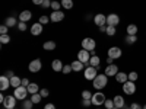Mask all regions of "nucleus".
Instances as JSON below:
<instances>
[{"label": "nucleus", "mask_w": 146, "mask_h": 109, "mask_svg": "<svg viewBox=\"0 0 146 109\" xmlns=\"http://www.w3.org/2000/svg\"><path fill=\"white\" fill-rule=\"evenodd\" d=\"M121 54H123V51H121V48H118V47H111V48L108 50V57H111L113 60L120 58Z\"/></svg>", "instance_id": "11"}, {"label": "nucleus", "mask_w": 146, "mask_h": 109, "mask_svg": "<svg viewBox=\"0 0 146 109\" xmlns=\"http://www.w3.org/2000/svg\"><path fill=\"white\" fill-rule=\"evenodd\" d=\"M0 42H2V44H9V42H10V36H9L7 33L0 35Z\"/></svg>", "instance_id": "32"}, {"label": "nucleus", "mask_w": 146, "mask_h": 109, "mask_svg": "<svg viewBox=\"0 0 146 109\" xmlns=\"http://www.w3.org/2000/svg\"><path fill=\"white\" fill-rule=\"evenodd\" d=\"M62 7L63 9H67V10H70L72 7H73V0H62Z\"/></svg>", "instance_id": "29"}, {"label": "nucleus", "mask_w": 146, "mask_h": 109, "mask_svg": "<svg viewBox=\"0 0 146 109\" xmlns=\"http://www.w3.org/2000/svg\"><path fill=\"white\" fill-rule=\"evenodd\" d=\"M94 23L96 26H104V25H107V16L105 15H102V13H98V15H95V18H94Z\"/></svg>", "instance_id": "14"}, {"label": "nucleus", "mask_w": 146, "mask_h": 109, "mask_svg": "<svg viewBox=\"0 0 146 109\" xmlns=\"http://www.w3.org/2000/svg\"><path fill=\"white\" fill-rule=\"evenodd\" d=\"M100 32H107V25H104V26H100Z\"/></svg>", "instance_id": "50"}, {"label": "nucleus", "mask_w": 146, "mask_h": 109, "mask_svg": "<svg viewBox=\"0 0 146 109\" xmlns=\"http://www.w3.org/2000/svg\"><path fill=\"white\" fill-rule=\"evenodd\" d=\"M78 60L79 61H82L83 64H89V60H91V53L89 51H86V50H82L78 53Z\"/></svg>", "instance_id": "7"}, {"label": "nucleus", "mask_w": 146, "mask_h": 109, "mask_svg": "<svg viewBox=\"0 0 146 109\" xmlns=\"http://www.w3.org/2000/svg\"><path fill=\"white\" fill-rule=\"evenodd\" d=\"M115 32H117V31H115V26H107V32H105V33H107L108 36H114Z\"/></svg>", "instance_id": "33"}, {"label": "nucleus", "mask_w": 146, "mask_h": 109, "mask_svg": "<svg viewBox=\"0 0 146 109\" xmlns=\"http://www.w3.org/2000/svg\"><path fill=\"white\" fill-rule=\"evenodd\" d=\"M0 33H2V35L7 33V26H6V25H2V26H0Z\"/></svg>", "instance_id": "44"}, {"label": "nucleus", "mask_w": 146, "mask_h": 109, "mask_svg": "<svg viewBox=\"0 0 146 109\" xmlns=\"http://www.w3.org/2000/svg\"><path fill=\"white\" fill-rule=\"evenodd\" d=\"M51 2H54V0H51Z\"/></svg>", "instance_id": "56"}, {"label": "nucleus", "mask_w": 146, "mask_h": 109, "mask_svg": "<svg viewBox=\"0 0 146 109\" xmlns=\"http://www.w3.org/2000/svg\"><path fill=\"white\" fill-rule=\"evenodd\" d=\"M31 18H32V13L29 10H23V12H21V15H19V22H28V20H31Z\"/></svg>", "instance_id": "18"}, {"label": "nucleus", "mask_w": 146, "mask_h": 109, "mask_svg": "<svg viewBox=\"0 0 146 109\" xmlns=\"http://www.w3.org/2000/svg\"><path fill=\"white\" fill-rule=\"evenodd\" d=\"M29 84H31V83H29V80H28V79H22V86H25V87H28Z\"/></svg>", "instance_id": "46"}, {"label": "nucleus", "mask_w": 146, "mask_h": 109, "mask_svg": "<svg viewBox=\"0 0 146 109\" xmlns=\"http://www.w3.org/2000/svg\"><path fill=\"white\" fill-rule=\"evenodd\" d=\"M3 106L7 108V109H15V108H16V98H15V95L6 96V99H5V102H3Z\"/></svg>", "instance_id": "8"}, {"label": "nucleus", "mask_w": 146, "mask_h": 109, "mask_svg": "<svg viewBox=\"0 0 146 109\" xmlns=\"http://www.w3.org/2000/svg\"><path fill=\"white\" fill-rule=\"evenodd\" d=\"M100 63H101V60H100L98 55H92L91 60H89V66H92V67H98Z\"/></svg>", "instance_id": "26"}, {"label": "nucleus", "mask_w": 146, "mask_h": 109, "mask_svg": "<svg viewBox=\"0 0 146 109\" xmlns=\"http://www.w3.org/2000/svg\"><path fill=\"white\" fill-rule=\"evenodd\" d=\"M60 7H62V3H58L57 0L51 2V9H53V10H60Z\"/></svg>", "instance_id": "36"}, {"label": "nucleus", "mask_w": 146, "mask_h": 109, "mask_svg": "<svg viewBox=\"0 0 146 109\" xmlns=\"http://www.w3.org/2000/svg\"><path fill=\"white\" fill-rule=\"evenodd\" d=\"M92 84L96 90H102L107 84H108V76L107 74H98L94 80H92Z\"/></svg>", "instance_id": "1"}, {"label": "nucleus", "mask_w": 146, "mask_h": 109, "mask_svg": "<svg viewBox=\"0 0 146 109\" xmlns=\"http://www.w3.org/2000/svg\"><path fill=\"white\" fill-rule=\"evenodd\" d=\"M104 106H105L107 109H113V108H115V106H114V100H113V99H107V100H105V103H104Z\"/></svg>", "instance_id": "35"}, {"label": "nucleus", "mask_w": 146, "mask_h": 109, "mask_svg": "<svg viewBox=\"0 0 146 109\" xmlns=\"http://www.w3.org/2000/svg\"><path fill=\"white\" fill-rule=\"evenodd\" d=\"M28 92H29L31 95H34V93H40V87H38V84H36V83H31L29 86H28Z\"/></svg>", "instance_id": "27"}, {"label": "nucleus", "mask_w": 146, "mask_h": 109, "mask_svg": "<svg viewBox=\"0 0 146 109\" xmlns=\"http://www.w3.org/2000/svg\"><path fill=\"white\" fill-rule=\"evenodd\" d=\"M92 105H95V106H101V105H104L105 103V100H107V98H105V95L102 93V92H96V93H94L92 95Z\"/></svg>", "instance_id": "2"}, {"label": "nucleus", "mask_w": 146, "mask_h": 109, "mask_svg": "<svg viewBox=\"0 0 146 109\" xmlns=\"http://www.w3.org/2000/svg\"><path fill=\"white\" fill-rule=\"evenodd\" d=\"M137 79H139V74H137L136 71L129 73V80H130V81H137Z\"/></svg>", "instance_id": "31"}, {"label": "nucleus", "mask_w": 146, "mask_h": 109, "mask_svg": "<svg viewBox=\"0 0 146 109\" xmlns=\"http://www.w3.org/2000/svg\"><path fill=\"white\" fill-rule=\"evenodd\" d=\"M126 44L127 45H133V44H136L137 42V35H126Z\"/></svg>", "instance_id": "25"}, {"label": "nucleus", "mask_w": 146, "mask_h": 109, "mask_svg": "<svg viewBox=\"0 0 146 109\" xmlns=\"http://www.w3.org/2000/svg\"><path fill=\"white\" fill-rule=\"evenodd\" d=\"M40 95L42 96V98H47V96L50 95V92H48V89H41L40 90Z\"/></svg>", "instance_id": "41"}, {"label": "nucleus", "mask_w": 146, "mask_h": 109, "mask_svg": "<svg viewBox=\"0 0 146 109\" xmlns=\"http://www.w3.org/2000/svg\"><path fill=\"white\" fill-rule=\"evenodd\" d=\"M123 109H131V108H123Z\"/></svg>", "instance_id": "52"}, {"label": "nucleus", "mask_w": 146, "mask_h": 109, "mask_svg": "<svg viewBox=\"0 0 146 109\" xmlns=\"http://www.w3.org/2000/svg\"><path fill=\"white\" fill-rule=\"evenodd\" d=\"M83 67H85V64H83L82 61H79V60H76V61H73V63H72V68H73V71H82Z\"/></svg>", "instance_id": "23"}, {"label": "nucleus", "mask_w": 146, "mask_h": 109, "mask_svg": "<svg viewBox=\"0 0 146 109\" xmlns=\"http://www.w3.org/2000/svg\"><path fill=\"white\" fill-rule=\"evenodd\" d=\"M3 109H7V108H3Z\"/></svg>", "instance_id": "55"}, {"label": "nucleus", "mask_w": 146, "mask_h": 109, "mask_svg": "<svg viewBox=\"0 0 146 109\" xmlns=\"http://www.w3.org/2000/svg\"><path fill=\"white\" fill-rule=\"evenodd\" d=\"M143 109H146V105H145V106H143Z\"/></svg>", "instance_id": "53"}, {"label": "nucleus", "mask_w": 146, "mask_h": 109, "mask_svg": "<svg viewBox=\"0 0 146 109\" xmlns=\"http://www.w3.org/2000/svg\"><path fill=\"white\" fill-rule=\"evenodd\" d=\"M5 25H6L7 28H12V26L18 25V22H16V19H15L13 16H9V18L6 19V22H5Z\"/></svg>", "instance_id": "28"}, {"label": "nucleus", "mask_w": 146, "mask_h": 109, "mask_svg": "<svg viewBox=\"0 0 146 109\" xmlns=\"http://www.w3.org/2000/svg\"><path fill=\"white\" fill-rule=\"evenodd\" d=\"M15 109H16V108H15Z\"/></svg>", "instance_id": "57"}, {"label": "nucleus", "mask_w": 146, "mask_h": 109, "mask_svg": "<svg viewBox=\"0 0 146 109\" xmlns=\"http://www.w3.org/2000/svg\"><path fill=\"white\" fill-rule=\"evenodd\" d=\"M64 19V13H63V12L62 10H53V13L50 15V20L51 22H62Z\"/></svg>", "instance_id": "12"}, {"label": "nucleus", "mask_w": 146, "mask_h": 109, "mask_svg": "<svg viewBox=\"0 0 146 109\" xmlns=\"http://www.w3.org/2000/svg\"><path fill=\"white\" fill-rule=\"evenodd\" d=\"M120 23V16L115 13H111L107 16V26H117Z\"/></svg>", "instance_id": "9"}, {"label": "nucleus", "mask_w": 146, "mask_h": 109, "mask_svg": "<svg viewBox=\"0 0 146 109\" xmlns=\"http://www.w3.org/2000/svg\"><path fill=\"white\" fill-rule=\"evenodd\" d=\"M9 86H10V79L6 77V76H2V77H0V92L7 90Z\"/></svg>", "instance_id": "16"}, {"label": "nucleus", "mask_w": 146, "mask_h": 109, "mask_svg": "<svg viewBox=\"0 0 146 109\" xmlns=\"http://www.w3.org/2000/svg\"><path fill=\"white\" fill-rule=\"evenodd\" d=\"M42 32V25L38 22V23H32V26H31V33L35 35V36H38L40 33Z\"/></svg>", "instance_id": "17"}, {"label": "nucleus", "mask_w": 146, "mask_h": 109, "mask_svg": "<svg viewBox=\"0 0 146 109\" xmlns=\"http://www.w3.org/2000/svg\"><path fill=\"white\" fill-rule=\"evenodd\" d=\"M107 64H113V58L111 57H107Z\"/></svg>", "instance_id": "51"}, {"label": "nucleus", "mask_w": 146, "mask_h": 109, "mask_svg": "<svg viewBox=\"0 0 146 109\" xmlns=\"http://www.w3.org/2000/svg\"><path fill=\"white\" fill-rule=\"evenodd\" d=\"M114 106L115 108H118V109H123V108H126V100H124V98L121 95H117V96H114Z\"/></svg>", "instance_id": "15"}, {"label": "nucleus", "mask_w": 146, "mask_h": 109, "mask_svg": "<svg viewBox=\"0 0 146 109\" xmlns=\"http://www.w3.org/2000/svg\"><path fill=\"white\" fill-rule=\"evenodd\" d=\"M28 87H25V86H19V87H16L15 90H13V95H15V98L18 99V100H23L28 96Z\"/></svg>", "instance_id": "4"}, {"label": "nucleus", "mask_w": 146, "mask_h": 109, "mask_svg": "<svg viewBox=\"0 0 146 109\" xmlns=\"http://www.w3.org/2000/svg\"><path fill=\"white\" fill-rule=\"evenodd\" d=\"M48 22H50V16H41L40 18V23H41V25H47Z\"/></svg>", "instance_id": "37"}, {"label": "nucleus", "mask_w": 146, "mask_h": 109, "mask_svg": "<svg viewBox=\"0 0 146 109\" xmlns=\"http://www.w3.org/2000/svg\"><path fill=\"white\" fill-rule=\"evenodd\" d=\"M70 71H73V68H72V64H70V66H64V67H63V70H62V73H63V74H69Z\"/></svg>", "instance_id": "40"}, {"label": "nucleus", "mask_w": 146, "mask_h": 109, "mask_svg": "<svg viewBox=\"0 0 146 109\" xmlns=\"http://www.w3.org/2000/svg\"><path fill=\"white\" fill-rule=\"evenodd\" d=\"M92 95L94 93H91V90H83L82 92V99H92Z\"/></svg>", "instance_id": "34"}, {"label": "nucleus", "mask_w": 146, "mask_h": 109, "mask_svg": "<svg viewBox=\"0 0 146 109\" xmlns=\"http://www.w3.org/2000/svg\"><path fill=\"white\" fill-rule=\"evenodd\" d=\"M137 25H135V23H130V25L127 26V29H126V32H127V35H137Z\"/></svg>", "instance_id": "24"}, {"label": "nucleus", "mask_w": 146, "mask_h": 109, "mask_svg": "<svg viewBox=\"0 0 146 109\" xmlns=\"http://www.w3.org/2000/svg\"><path fill=\"white\" fill-rule=\"evenodd\" d=\"M115 80L118 81V83H126L127 80H129V74H126V73H123V71H118L117 74H115Z\"/></svg>", "instance_id": "19"}, {"label": "nucleus", "mask_w": 146, "mask_h": 109, "mask_svg": "<svg viewBox=\"0 0 146 109\" xmlns=\"http://www.w3.org/2000/svg\"><path fill=\"white\" fill-rule=\"evenodd\" d=\"M130 108H131V109H143V106H140L137 102H133V103L130 105Z\"/></svg>", "instance_id": "42"}, {"label": "nucleus", "mask_w": 146, "mask_h": 109, "mask_svg": "<svg viewBox=\"0 0 146 109\" xmlns=\"http://www.w3.org/2000/svg\"><path fill=\"white\" fill-rule=\"evenodd\" d=\"M32 100L29 99V100H25V102H23V109H32Z\"/></svg>", "instance_id": "39"}, {"label": "nucleus", "mask_w": 146, "mask_h": 109, "mask_svg": "<svg viewBox=\"0 0 146 109\" xmlns=\"http://www.w3.org/2000/svg\"><path fill=\"white\" fill-rule=\"evenodd\" d=\"M41 6L42 7H51V0H44Z\"/></svg>", "instance_id": "43"}, {"label": "nucleus", "mask_w": 146, "mask_h": 109, "mask_svg": "<svg viewBox=\"0 0 146 109\" xmlns=\"http://www.w3.org/2000/svg\"><path fill=\"white\" fill-rule=\"evenodd\" d=\"M113 109H118V108H113Z\"/></svg>", "instance_id": "54"}, {"label": "nucleus", "mask_w": 146, "mask_h": 109, "mask_svg": "<svg viewBox=\"0 0 146 109\" xmlns=\"http://www.w3.org/2000/svg\"><path fill=\"white\" fill-rule=\"evenodd\" d=\"M63 63L62 61H60V60H54V61L51 63V68L54 70V71H62L63 70Z\"/></svg>", "instance_id": "21"}, {"label": "nucleus", "mask_w": 146, "mask_h": 109, "mask_svg": "<svg viewBox=\"0 0 146 109\" xmlns=\"http://www.w3.org/2000/svg\"><path fill=\"white\" fill-rule=\"evenodd\" d=\"M42 2H44V0H32V3H34L35 6H41Z\"/></svg>", "instance_id": "48"}, {"label": "nucleus", "mask_w": 146, "mask_h": 109, "mask_svg": "<svg viewBox=\"0 0 146 109\" xmlns=\"http://www.w3.org/2000/svg\"><path fill=\"white\" fill-rule=\"evenodd\" d=\"M10 86L12 87H19V86H22V79L21 77H18V76H15V77H12L10 79Z\"/></svg>", "instance_id": "22"}, {"label": "nucleus", "mask_w": 146, "mask_h": 109, "mask_svg": "<svg viewBox=\"0 0 146 109\" xmlns=\"http://www.w3.org/2000/svg\"><path fill=\"white\" fill-rule=\"evenodd\" d=\"M83 76L86 80H94L96 76H98V67H92V66H88L83 71Z\"/></svg>", "instance_id": "3"}, {"label": "nucleus", "mask_w": 146, "mask_h": 109, "mask_svg": "<svg viewBox=\"0 0 146 109\" xmlns=\"http://www.w3.org/2000/svg\"><path fill=\"white\" fill-rule=\"evenodd\" d=\"M117 73H118V67L115 64H108L105 67V73H104V74H107L108 77H115Z\"/></svg>", "instance_id": "13"}, {"label": "nucleus", "mask_w": 146, "mask_h": 109, "mask_svg": "<svg viewBox=\"0 0 146 109\" xmlns=\"http://www.w3.org/2000/svg\"><path fill=\"white\" fill-rule=\"evenodd\" d=\"M18 28H19V31H22V32H23V31H27V29H28L27 22H19V23H18Z\"/></svg>", "instance_id": "38"}, {"label": "nucleus", "mask_w": 146, "mask_h": 109, "mask_svg": "<svg viewBox=\"0 0 146 109\" xmlns=\"http://www.w3.org/2000/svg\"><path fill=\"white\" fill-rule=\"evenodd\" d=\"M95 47H96V42H95L94 38H85L82 41V48H83V50H86V51H89V53L95 50Z\"/></svg>", "instance_id": "5"}, {"label": "nucleus", "mask_w": 146, "mask_h": 109, "mask_svg": "<svg viewBox=\"0 0 146 109\" xmlns=\"http://www.w3.org/2000/svg\"><path fill=\"white\" fill-rule=\"evenodd\" d=\"M56 47H57V44L54 41H47L42 44V48L45 51H53V50H56Z\"/></svg>", "instance_id": "20"}, {"label": "nucleus", "mask_w": 146, "mask_h": 109, "mask_svg": "<svg viewBox=\"0 0 146 109\" xmlns=\"http://www.w3.org/2000/svg\"><path fill=\"white\" fill-rule=\"evenodd\" d=\"M91 103H92L91 99H83V106H89Z\"/></svg>", "instance_id": "49"}, {"label": "nucleus", "mask_w": 146, "mask_h": 109, "mask_svg": "<svg viewBox=\"0 0 146 109\" xmlns=\"http://www.w3.org/2000/svg\"><path fill=\"white\" fill-rule=\"evenodd\" d=\"M41 67H42V64H41V60H32V61L29 63V66H28V68H29V71L31 73H38L40 70H41Z\"/></svg>", "instance_id": "10"}, {"label": "nucleus", "mask_w": 146, "mask_h": 109, "mask_svg": "<svg viewBox=\"0 0 146 109\" xmlns=\"http://www.w3.org/2000/svg\"><path fill=\"white\" fill-rule=\"evenodd\" d=\"M123 92H124L126 95H135V92H136V84H135V81L127 80L126 83H123Z\"/></svg>", "instance_id": "6"}, {"label": "nucleus", "mask_w": 146, "mask_h": 109, "mask_svg": "<svg viewBox=\"0 0 146 109\" xmlns=\"http://www.w3.org/2000/svg\"><path fill=\"white\" fill-rule=\"evenodd\" d=\"M44 109H56V105H54V103H47V105L44 106Z\"/></svg>", "instance_id": "47"}, {"label": "nucleus", "mask_w": 146, "mask_h": 109, "mask_svg": "<svg viewBox=\"0 0 146 109\" xmlns=\"http://www.w3.org/2000/svg\"><path fill=\"white\" fill-rule=\"evenodd\" d=\"M5 76H6V77H9V79H12V77H15V74H13V71H12V70H7Z\"/></svg>", "instance_id": "45"}, {"label": "nucleus", "mask_w": 146, "mask_h": 109, "mask_svg": "<svg viewBox=\"0 0 146 109\" xmlns=\"http://www.w3.org/2000/svg\"><path fill=\"white\" fill-rule=\"evenodd\" d=\"M41 99H42V96H41L40 93H34V95H31V100H32V103H34V105L40 103V102H41Z\"/></svg>", "instance_id": "30"}]
</instances>
